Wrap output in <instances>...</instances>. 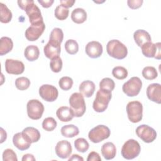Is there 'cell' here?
<instances>
[{
  "label": "cell",
  "mask_w": 161,
  "mask_h": 161,
  "mask_svg": "<svg viewBox=\"0 0 161 161\" xmlns=\"http://www.w3.org/2000/svg\"><path fill=\"white\" fill-rule=\"evenodd\" d=\"M110 136L109 128L103 125H99L92 129L88 133L89 139L93 143H97L107 139Z\"/></svg>",
  "instance_id": "6"
},
{
  "label": "cell",
  "mask_w": 161,
  "mask_h": 161,
  "mask_svg": "<svg viewBox=\"0 0 161 161\" xmlns=\"http://www.w3.org/2000/svg\"><path fill=\"white\" fill-rule=\"evenodd\" d=\"M5 69L8 74L19 75L24 72L25 65L19 60L8 58L5 61Z\"/></svg>",
  "instance_id": "14"
},
{
  "label": "cell",
  "mask_w": 161,
  "mask_h": 161,
  "mask_svg": "<svg viewBox=\"0 0 161 161\" xmlns=\"http://www.w3.org/2000/svg\"><path fill=\"white\" fill-rule=\"evenodd\" d=\"M115 87L114 82L113 79L109 77H105L103 79L99 82V88L106 91L111 92Z\"/></svg>",
  "instance_id": "35"
},
{
  "label": "cell",
  "mask_w": 161,
  "mask_h": 161,
  "mask_svg": "<svg viewBox=\"0 0 161 161\" xmlns=\"http://www.w3.org/2000/svg\"><path fill=\"white\" fill-rule=\"evenodd\" d=\"M60 44L57 42L49 40L43 48L45 55L50 59L59 56L60 53Z\"/></svg>",
  "instance_id": "15"
},
{
  "label": "cell",
  "mask_w": 161,
  "mask_h": 161,
  "mask_svg": "<svg viewBox=\"0 0 161 161\" xmlns=\"http://www.w3.org/2000/svg\"><path fill=\"white\" fill-rule=\"evenodd\" d=\"M62 135L67 138H72L77 135L79 133V130L77 126L74 125H67L62 127L61 128Z\"/></svg>",
  "instance_id": "28"
},
{
  "label": "cell",
  "mask_w": 161,
  "mask_h": 161,
  "mask_svg": "<svg viewBox=\"0 0 161 161\" xmlns=\"http://www.w3.org/2000/svg\"><path fill=\"white\" fill-rule=\"evenodd\" d=\"M133 38L137 45L141 47L143 44L151 42V36L150 34L144 30H136L133 34Z\"/></svg>",
  "instance_id": "21"
},
{
  "label": "cell",
  "mask_w": 161,
  "mask_h": 161,
  "mask_svg": "<svg viewBox=\"0 0 161 161\" xmlns=\"http://www.w3.org/2000/svg\"><path fill=\"white\" fill-rule=\"evenodd\" d=\"M142 52L144 56L148 58H155L157 60L161 58V43L158 42L153 43L152 42L145 43L142 47Z\"/></svg>",
  "instance_id": "10"
},
{
  "label": "cell",
  "mask_w": 161,
  "mask_h": 161,
  "mask_svg": "<svg viewBox=\"0 0 161 161\" xmlns=\"http://www.w3.org/2000/svg\"><path fill=\"white\" fill-rule=\"evenodd\" d=\"M101 153L106 160H111L114 158L116 153V148L112 142H106L102 145Z\"/></svg>",
  "instance_id": "24"
},
{
  "label": "cell",
  "mask_w": 161,
  "mask_h": 161,
  "mask_svg": "<svg viewBox=\"0 0 161 161\" xmlns=\"http://www.w3.org/2000/svg\"><path fill=\"white\" fill-rule=\"evenodd\" d=\"M87 160V161H101V158L99 156L98 153L96 152H91L88 155Z\"/></svg>",
  "instance_id": "43"
},
{
  "label": "cell",
  "mask_w": 161,
  "mask_h": 161,
  "mask_svg": "<svg viewBox=\"0 0 161 161\" xmlns=\"http://www.w3.org/2000/svg\"><path fill=\"white\" fill-rule=\"evenodd\" d=\"M70 108L72 109L74 116L81 117L86 112V103L84 96L79 92L73 93L69 97Z\"/></svg>",
  "instance_id": "3"
},
{
  "label": "cell",
  "mask_w": 161,
  "mask_h": 161,
  "mask_svg": "<svg viewBox=\"0 0 161 161\" xmlns=\"http://www.w3.org/2000/svg\"><path fill=\"white\" fill-rule=\"evenodd\" d=\"M1 143H3L4 141L6 140L7 138V134L6 132L3 130V128H1Z\"/></svg>",
  "instance_id": "49"
},
{
  "label": "cell",
  "mask_w": 161,
  "mask_h": 161,
  "mask_svg": "<svg viewBox=\"0 0 161 161\" xmlns=\"http://www.w3.org/2000/svg\"><path fill=\"white\" fill-rule=\"evenodd\" d=\"M72 20L77 24L84 23L87 19L86 11L80 8L74 9L71 13Z\"/></svg>",
  "instance_id": "25"
},
{
  "label": "cell",
  "mask_w": 161,
  "mask_h": 161,
  "mask_svg": "<svg viewBox=\"0 0 161 161\" xmlns=\"http://www.w3.org/2000/svg\"><path fill=\"white\" fill-rule=\"evenodd\" d=\"M33 0H24V1H22V0H19L18 1V6L19 7L22 9L23 10L25 11L26 7L30 4L31 3Z\"/></svg>",
  "instance_id": "45"
},
{
  "label": "cell",
  "mask_w": 161,
  "mask_h": 161,
  "mask_svg": "<svg viewBox=\"0 0 161 161\" xmlns=\"http://www.w3.org/2000/svg\"><path fill=\"white\" fill-rule=\"evenodd\" d=\"M25 11L29 18L31 25H38L43 22L41 11L39 8L35 4L34 1H32L26 7Z\"/></svg>",
  "instance_id": "11"
},
{
  "label": "cell",
  "mask_w": 161,
  "mask_h": 161,
  "mask_svg": "<svg viewBox=\"0 0 161 161\" xmlns=\"http://www.w3.org/2000/svg\"><path fill=\"white\" fill-rule=\"evenodd\" d=\"M69 10L67 8H65L63 6L58 5L56 7L55 9V16L56 17V18H57L59 20H64L68 16H69Z\"/></svg>",
  "instance_id": "32"
},
{
  "label": "cell",
  "mask_w": 161,
  "mask_h": 161,
  "mask_svg": "<svg viewBox=\"0 0 161 161\" xmlns=\"http://www.w3.org/2000/svg\"><path fill=\"white\" fill-rule=\"evenodd\" d=\"M143 2V0H128L127 1V4L129 8L133 9H135L141 7Z\"/></svg>",
  "instance_id": "42"
},
{
  "label": "cell",
  "mask_w": 161,
  "mask_h": 161,
  "mask_svg": "<svg viewBox=\"0 0 161 161\" xmlns=\"http://www.w3.org/2000/svg\"><path fill=\"white\" fill-rule=\"evenodd\" d=\"M45 29V25L44 22L38 25H31L25 31V37L29 41H35L38 40L42 35Z\"/></svg>",
  "instance_id": "13"
},
{
  "label": "cell",
  "mask_w": 161,
  "mask_h": 161,
  "mask_svg": "<svg viewBox=\"0 0 161 161\" xmlns=\"http://www.w3.org/2000/svg\"><path fill=\"white\" fill-rule=\"evenodd\" d=\"M142 74L143 77L147 80L155 79L158 75L156 69L152 66H147L144 67Z\"/></svg>",
  "instance_id": "30"
},
{
  "label": "cell",
  "mask_w": 161,
  "mask_h": 161,
  "mask_svg": "<svg viewBox=\"0 0 161 161\" xmlns=\"http://www.w3.org/2000/svg\"><path fill=\"white\" fill-rule=\"evenodd\" d=\"M3 160L4 161H17V156L16 153L10 148H7L3 153Z\"/></svg>",
  "instance_id": "41"
},
{
  "label": "cell",
  "mask_w": 161,
  "mask_h": 161,
  "mask_svg": "<svg viewBox=\"0 0 161 161\" xmlns=\"http://www.w3.org/2000/svg\"><path fill=\"white\" fill-rule=\"evenodd\" d=\"M57 121L52 117H48L43 119L42 122V128L47 131H52L57 127Z\"/></svg>",
  "instance_id": "36"
},
{
  "label": "cell",
  "mask_w": 161,
  "mask_h": 161,
  "mask_svg": "<svg viewBox=\"0 0 161 161\" xmlns=\"http://www.w3.org/2000/svg\"><path fill=\"white\" fill-rule=\"evenodd\" d=\"M56 115L62 122L71 121L74 117V114L72 109L67 106H61L56 111Z\"/></svg>",
  "instance_id": "20"
},
{
  "label": "cell",
  "mask_w": 161,
  "mask_h": 161,
  "mask_svg": "<svg viewBox=\"0 0 161 161\" xmlns=\"http://www.w3.org/2000/svg\"><path fill=\"white\" fill-rule=\"evenodd\" d=\"M112 74L116 79L119 80H123L127 77L128 71L123 67L116 66L113 68L112 70Z\"/></svg>",
  "instance_id": "33"
},
{
  "label": "cell",
  "mask_w": 161,
  "mask_h": 161,
  "mask_svg": "<svg viewBox=\"0 0 161 161\" xmlns=\"http://www.w3.org/2000/svg\"><path fill=\"white\" fill-rule=\"evenodd\" d=\"M71 160H77V161H83L84 158L80 157V155H77V154H73L71 157H70L69 158V161H71Z\"/></svg>",
  "instance_id": "48"
},
{
  "label": "cell",
  "mask_w": 161,
  "mask_h": 161,
  "mask_svg": "<svg viewBox=\"0 0 161 161\" xmlns=\"http://www.w3.org/2000/svg\"><path fill=\"white\" fill-rule=\"evenodd\" d=\"M21 133L24 138L31 143L37 142L40 138V133L39 131L32 126L25 128L22 131Z\"/></svg>",
  "instance_id": "19"
},
{
  "label": "cell",
  "mask_w": 161,
  "mask_h": 161,
  "mask_svg": "<svg viewBox=\"0 0 161 161\" xmlns=\"http://www.w3.org/2000/svg\"><path fill=\"white\" fill-rule=\"evenodd\" d=\"M64 33L62 30L59 28H55L51 31L49 40H52L61 43L63 41Z\"/></svg>",
  "instance_id": "40"
},
{
  "label": "cell",
  "mask_w": 161,
  "mask_h": 161,
  "mask_svg": "<svg viewBox=\"0 0 161 161\" xmlns=\"http://www.w3.org/2000/svg\"><path fill=\"white\" fill-rule=\"evenodd\" d=\"M38 2L42 6V7L48 8L50 7L53 3V0H38Z\"/></svg>",
  "instance_id": "44"
},
{
  "label": "cell",
  "mask_w": 161,
  "mask_h": 161,
  "mask_svg": "<svg viewBox=\"0 0 161 161\" xmlns=\"http://www.w3.org/2000/svg\"><path fill=\"white\" fill-rule=\"evenodd\" d=\"M111 92L99 89L96 92L95 99L93 102V109L97 113L104 111L111 99Z\"/></svg>",
  "instance_id": "2"
},
{
  "label": "cell",
  "mask_w": 161,
  "mask_h": 161,
  "mask_svg": "<svg viewBox=\"0 0 161 161\" xmlns=\"http://www.w3.org/2000/svg\"><path fill=\"white\" fill-rule=\"evenodd\" d=\"M65 48L68 53L70 55H74L79 50V45L75 40L70 39L65 42Z\"/></svg>",
  "instance_id": "34"
},
{
  "label": "cell",
  "mask_w": 161,
  "mask_h": 161,
  "mask_svg": "<svg viewBox=\"0 0 161 161\" xmlns=\"http://www.w3.org/2000/svg\"><path fill=\"white\" fill-rule=\"evenodd\" d=\"M85 50L89 57L96 58L102 55L103 46L99 42L92 41L86 45Z\"/></svg>",
  "instance_id": "18"
},
{
  "label": "cell",
  "mask_w": 161,
  "mask_h": 161,
  "mask_svg": "<svg viewBox=\"0 0 161 161\" xmlns=\"http://www.w3.org/2000/svg\"><path fill=\"white\" fill-rule=\"evenodd\" d=\"M39 48L35 45H29L26 47L24 52V55L25 58L30 62L37 60L39 57Z\"/></svg>",
  "instance_id": "26"
},
{
  "label": "cell",
  "mask_w": 161,
  "mask_h": 161,
  "mask_svg": "<svg viewBox=\"0 0 161 161\" xmlns=\"http://www.w3.org/2000/svg\"><path fill=\"white\" fill-rule=\"evenodd\" d=\"M74 147L78 152L84 153L89 149V144L85 138H79L74 141Z\"/></svg>",
  "instance_id": "31"
},
{
  "label": "cell",
  "mask_w": 161,
  "mask_h": 161,
  "mask_svg": "<svg viewBox=\"0 0 161 161\" xmlns=\"http://www.w3.org/2000/svg\"><path fill=\"white\" fill-rule=\"evenodd\" d=\"M94 83L89 80L83 81L79 86V91L84 96L86 97H90L92 96L95 91Z\"/></svg>",
  "instance_id": "23"
},
{
  "label": "cell",
  "mask_w": 161,
  "mask_h": 161,
  "mask_svg": "<svg viewBox=\"0 0 161 161\" xmlns=\"http://www.w3.org/2000/svg\"><path fill=\"white\" fill-rule=\"evenodd\" d=\"M142 87V82L141 79L138 77H133L124 83L122 87V90L126 96L133 97L139 94Z\"/></svg>",
  "instance_id": "7"
},
{
  "label": "cell",
  "mask_w": 161,
  "mask_h": 161,
  "mask_svg": "<svg viewBox=\"0 0 161 161\" xmlns=\"http://www.w3.org/2000/svg\"><path fill=\"white\" fill-rule=\"evenodd\" d=\"M60 87L64 91H68L71 89L73 85V80L68 76H64L60 79L58 81Z\"/></svg>",
  "instance_id": "39"
},
{
  "label": "cell",
  "mask_w": 161,
  "mask_h": 161,
  "mask_svg": "<svg viewBox=\"0 0 161 161\" xmlns=\"http://www.w3.org/2000/svg\"><path fill=\"white\" fill-rule=\"evenodd\" d=\"M141 151L139 143L134 139H129L122 147L121 155L127 160L133 159L138 157Z\"/></svg>",
  "instance_id": "4"
},
{
  "label": "cell",
  "mask_w": 161,
  "mask_h": 161,
  "mask_svg": "<svg viewBox=\"0 0 161 161\" xmlns=\"http://www.w3.org/2000/svg\"><path fill=\"white\" fill-rule=\"evenodd\" d=\"M13 47L12 40L7 36H3L0 40V55H4L11 52Z\"/></svg>",
  "instance_id": "27"
},
{
  "label": "cell",
  "mask_w": 161,
  "mask_h": 161,
  "mask_svg": "<svg viewBox=\"0 0 161 161\" xmlns=\"http://www.w3.org/2000/svg\"><path fill=\"white\" fill-rule=\"evenodd\" d=\"M147 96L148 98L155 103H161V86L158 83L150 84L147 88Z\"/></svg>",
  "instance_id": "17"
},
{
  "label": "cell",
  "mask_w": 161,
  "mask_h": 161,
  "mask_svg": "<svg viewBox=\"0 0 161 161\" xmlns=\"http://www.w3.org/2000/svg\"><path fill=\"white\" fill-rule=\"evenodd\" d=\"M13 143L18 149L21 151L28 149L31 143L24 138L21 133H17L13 136Z\"/></svg>",
  "instance_id": "22"
},
{
  "label": "cell",
  "mask_w": 161,
  "mask_h": 161,
  "mask_svg": "<svg viewBox=\"0 0 161 161\" xmlns=\"http://www.w3.org/2000/svg\"><path fill=\"white\" fill-rule=\"evenodd\" d=\"M108 54L118 60L125 58L128 54L126 47L118 40H111L108 42L106 45Z\"/></svg>",
  "instance_id": "1"
},
{
  "label": "cell",
  "mask_w": 161,
  "mask_h": 161,
  "mask_svg": "<svg viewBox=\"0 0 161 161\" xmlns=\"http://www.w3.org/2000/svg\"><path fill=\"white\" fill-rule=\"evenodd\" d=\"M0 15L1 19L0 21L3 23H9L12 18V13L8 8L6 4L0 3Z\"/></svg>",
  "instance_id": "29"
},
{
  "label": "cell",
  "mask_w": 161,
  "mask_h": 161,
  "mask_svg": "<svg viewBox=\"0 0 161 161\" xmlns=\"http://www.w3.org/2000/svg\"><path fill=\"white\" fill-rule=\"evenodd\" d=\"M22 160L23 161H26V160H33L35 161V158L34 157V156L32 154H30V153H27L23 155V158H22Z\"/></svg>",
  "instance_id": "47"
},
{
  "label": "cell",
  "mask_w": 161,
  "mask_h": 161,
  "mask_svg": "<svg viewBox=\"0 0 161 161\" xmlns=\"http://www.w3.org/2000/svg\"><path fill=\"white\" fill-rule=\"evenodd\" d=\"M136 134L145 143H151L153 142L157 137L156 131L153 128L147 125L138 126L136 129Z\"/></svg>",
  "instance_id": "9"
},
{
  "label": "cell",
  "mask_w": 161,
  "mask_h": 161,
  "mask_svg": "<svg viewBox=\"0 0 161 161\" xmlns=\"http://www.w3.org/2000/svg\"><path fill=\"white\" fill-rule=\"evenodd\" d=\"M75 1H71V0H60V1L61 5L67 8L72 7L75 3Z\"/></svg>",
  "instance_id": "46"
},
{
  "label": "cell",
  "mask_w": 161,
  "mask_h": 161,
  "mask_svg": "<svg viewBox=\"0 0 161 161\" xmlns=\"http://www.w3.org/2000/svg\"><path fill=\"white\" fill-rule=\"evenodd\" d=\"M72 151L71 144L67 140H63L59 141L55 146V153L61 158H68L70 155Z\"/></svg>",
  "instance_id": "16"
},
{
  "label": "cell",
  "mask_w": 161,
  "mask_h": 161,
  "mask_svg": "<svg viewBox=\"0 0 161 161\" xmlns=\"http://www.w3.org/2000/svg\"><path fill=\"white\" fill-rule=\"evenodd\" d=\"M126 112L129 120L134 123H138L142 119L143 106L138 101L129 102L126 105Z\"/></svg>",
  "instance_id": "5"
},
{
  "label": "cell",
  "mask_w": 161,
  "mask_h": 161,
  "mask_svg": "<svg viewBox=\"0 0 161 161\" xmlns=\"http://www.w3.org/2000/svg\"><path fill=\"white\" fill-rule=\"evenodd\" d=\"M26 109L28 117L32 119L37 120L42 118L44 111V106L38 99H31L28 102Z\"/></svg>",
  "instance_id": "8"
},
{
  "label": "cell",
  "mask_w": 161,
  "mask_h": 161,
  "mask_svg": "<svg viewBox=\"0 0 161 161\" xmlns=\"http://www.w3.org/2000/svg\"><path fill=\"white\" fill-rule=\"evenodd\" d=\"M15 86L19 90H26L30 86V80L27 77H20L16 79Z\"/></svg>",
  "instance_id": "37"
},
{
  "label": "cell",
  "mask_w": 161,
  "mask_h": 161,
  "mask_svg": "<svg viewBox=\"0 0 161 161\" xmlns=\"http://www.w3.org/2000/svg\"><path fill=\"white\" fill-rule=\"evenodd\" d=\"M50 67L53 72L57 73L61 71L62 68V60L61 58L58 56L51 59L50 62Z\"/></svg>",
  "instance_id": "38"
},
{
  "label": "cell",
  "mask_w": 161,
  "mask_h": 161,
  "mask_svg": "<svg viewBox=\"0 0 161 161\" xmlns=\"http://www.w3.org/2000/svg\"><path fill=\"white\" fill-rule=\"evenodd\" d=\"M41 97L47 102H53L57 99L58 95L57 89L50 84H43L39 89Z\"/></svg>",
  "instance_id": "12"
}]
</instances>
